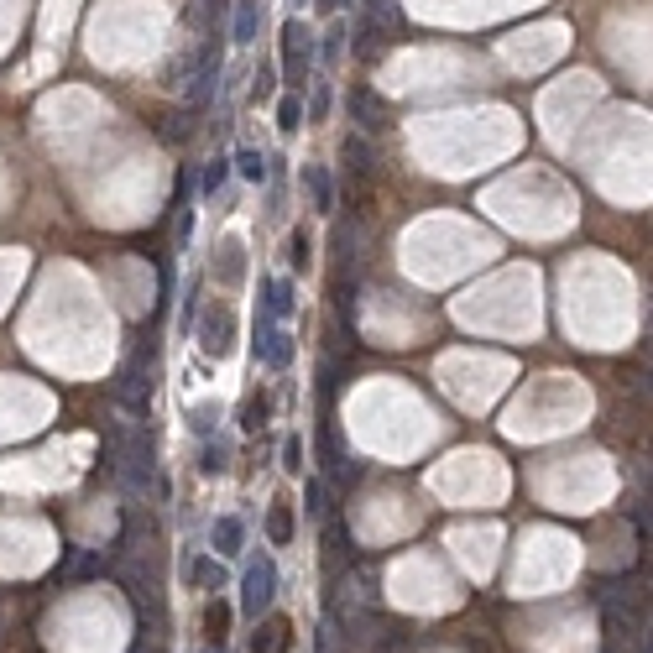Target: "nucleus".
<instances>
[{"mask_svg": "<svg viewBox=\"0 0 653 653\" xmlns=\"http://www.w3.org/2000/svg\"><path fill=\"white\" fill-rule=\"evenodd\" d=\"M225 178H231V157H214L210 168H204V193H220Z\"/></svg>", "mask_w": 653, "mask_h": 653, "instance_id": "a211bd4d", "label": "nucleus"}, {"mask_svg": "<svg viewBox=\"0 0 653 653\" xmlns=\"http://www.w3.org/2000/svg\"><path fill=\"white\" fill-rule=\"evenodd\" d=\"M309 53H314V47H309V26L303 22H288L282 26V64H288V74H303V68H309Z\"/></svg>", "mask_w": 653, "mask_h": 653, "instance_id": "423d86ee", "label": "nucleus"}, {"mask_svg": "<svg viewBox=\"0 0 653 653\" xmlns=\"http://www.w3.org/2000/svg\"><path fill=\"white\" fill-rule=\"evenodd\" d=\"M210 549L214 554H241V518H220L210 533Z\"/></svg>", "mask_w": 653, "mask_h": 653, "instance_id": "ddd939ff", "label": "nucleus"}, {"mask_svg": "<svg viewBox=\"0 0 653 653\" xmlns=\"http://www.w3.org/2000/svg\"><path fill=\"white\" fill-rule=\"evenodd\" d=\"M256 356L267 361L272 371H288V361H293V340L282 335V330H272V324H267V335L256 340Z\"/></svg>", "mask_w": 653, "mask_h": 653, "instance_id": "6e6552de", "label": "nucleus"}, {"mask_svg": "<svg viewBox=\"0 0 653 653\" xmlns=\"http://www.w3.org/2000/svg\"><path fill=\"white\" fill-rule=\"evenodd\" d=\"M340 157H345V168H351V173H361V178L371 173V142H366V136H345V147H340Z\"/></svg>", "mask_w": 653, "mask_h": 653, "instance_id": "4468645a", "label": "nucleus"}, {"mask_svg": "<svg viewBox=\"0 0 653 653\" xmlns=\"http://www.w3.org/2000/svg\"><path fill=\"white\" fill-rule=\"evenodd\" d=\"M231 168L241 173V178H252V183H267V173H272V168H267V157H262L256 147H241Z\"/></svg>", "mask_w": 653, "mask_h": 653, "instance_id": "2eb2a0df", "label": "nucleus"}, {"mask_svg": "<svg viewBox=\"0 0 653 653\" xmlns=\"http://www.w3.org/2000/svg\"><path fill=\"white\" fill-rule=\"evenodd\" d=\"M267 533H272V544H293V512H288L282 502L267 512Z\"/></svg>", "mask_w": 653, "mask_h": 653, "instance_id": "dca6fc26", "label": "nucleus"}, {"mask_svg": "<svg viewBox=\"0 0 653 653\" xmlns=\"http://www.w3.org/2000/svg\"><path fill=\"white\" fill-rule=\"evenodd\" d=\"M303 502H309V518H324V481H309V497H303Z\"/></svg>", "mask_w": 653, "mask_h": 653, "instance_id": "4be33fe9", "label": "nucleus"}, {"mask_svg": "<svg viewBox=\"0 0 653 653\" xmlns=\"http://www.w3.org/2000/svg\"><path fill=\"white\" fill-rule=\"evenodd\" d=\"M214 84H220V53H214L210 47V58H204V64L193 68L189 79H183V105L189 110H199V105H210V94H214Z\"/></svg>", "mask_w": 653, "mask_h": 653, "instance_id": "20e7f679", "label": "nucleus"}, {"mask_svg": "<svg viewBox=\"0 0 653 653\" xmlns=\"http://www.w3.org/2000/svg\"><path fill=\"white\" fill-rule=\"evenodd\" d=\"M152 356L142 361V366H126L121 371V381H115V398L126 402V408H147V398H152Z\"/></svg>", "mask_w": 653, "mask_h": 653, "instance_id": "39448f33", "label": "nucleus"}, {"mask_svg": "<svg viewBox=\"0 0 653 653\" xmlns=\"http://www.w3.org/2000/svg\"><path fill=\"white\" fill-rule=\"evenodd\" d=\"M225 465H231V450H220V444H210V450H204V476H220Z\"/></svg>", "mask_w": 653, "mask_h": 653, "instance_id": "6ab92c4d", "label": "nucleus"}, {"mask_svg": "<svg viewBox=\"0 0 653 653\" xmlns=\"http://www.w3.org/2000/svg\"><path fill=\"white\" fill-rule=\"evenodd\" d=\"M596 601H601V611H607V622L617 638L628 628H638V590H632V580H601V586H596Z\"/></svg>", "mask_w": 653, "mask_h": 653, "instance_id": "f257e3e1", "label": "nucleus"}, {"mask_svg": "<svg viewBox=\"0 0 653 653\" xmlns=\"http://www.w3.org/2000/svg\"><path fill=\"white\" fill-rule=\"evenodd\" d=\"M277 126H282V131H298V126H303V105H298L293 94L277 105Z\"/></svg>", "mask_w": 653, "mask_h": 653, "instance_id": "f3484780", "label": "nucleus"}, {"mask_svg": "<svg viewBox=\"0 0 653 653\" xmlns=\"http://www.w3.org/2000/svg\"><path fill=\"white\" fill-rule=\"evenodd\" d=\"M303 189H309V199H314L319 214L335 210V183H330V173H324V168H309V173H303Z\"/></svg>", "mask_w": 653, "mask_h": 653, "instance_id": "f8f14e48", "label": "nucleus"}, {"mask_svg": "<svg viewBox=\"0 0 653 653\" xmlns=\"http://www.w3.org/2000/svg\"><path fill=\"white\" fill-rule=\"evenodd\" d=\"M345 105H351V121L361 126V136H377V131L387 126V121H392V110L381 105V100H377V94H371L366 84H351Z\"/></svg>", "mask_w": 653, "mask_h": 653, "instance_id": "f03ea898", "label": "nucleus"}, {"mask_svg": "<svg viewBox=\"0 0 653 653\" xmlns=\"http://www.w3.org/2000/svg\"><path fill=\"white\" fill-rule=\"evenodd\" d=\"M282 465H288V470H303V440H288V450H282Z\"/></svg>", "mask_w": 653, "mask_h": 653, "instance_id": "393cba45", "label": "nucleus"}, {"mask_svg": "<svg viewBox=\"0 0 653 653\" xmlns=\"http://www.w3.org/2000/svg\"><path fill=\"white\" fill-rule=\"evenodd\" d=\"M288 252H293V267L303 272V267H309V235H303V231H293V241H288Z\"/></svg>", "mask_w": 653, "mask_h": 653, "instance_id": "412c9836", "label": "nucleus"}, {"mask_svg": "<svg viewBox=\"0 0 653 653\" xmlns=\"http://www.w3.org/2000/svg\"><path fill=\"white\" fill-rule=\"evenodd\" d=\"M340 5H351V0H340Z\"/></svg>", "mask_w": 653, "mask_h": 653, "instance_id": "c756f323", "label": "nucleus"}, {"mask_svg": "<svg viewBox=\"0 0 653 653\" xmlns=\"http://www.w3.org/2000/svg\"><path fill=\"white\" fill-rule=\"evenodd\" d=\"M204 628H210V638H220V632L231 628V611H225V607H220V601H214V607L204 611Z\"/></svg>", "mask_w": 653, "mask_h": 653, "instance_id": "aec40b11", "label": "nucleus"}, {"mask_svg": "<svg viewBox=\"0 0 653 653\" xmlns=\"http://www.w3.org/2000/svg\"><path fill=\"white\" fill-rule=\"evenodd\" d=\"M272 89H277V68L262 64V68H256V94H272Z\"/></svg>", "mask_w": 653, "mask_h": 653, "instance_id": "5701e85b", "label": "nucleus"}, {"mask_svg": "<svg viewBox=\"0 0 653 653\" xmlns=\"http://www.w3.org/2000/svg\"><path fill=\"white\" fill-rule=\"evenodd\" d=\"M324 110H330V89L319 84L314 89V105H309V121H324Z\"/></svg>", "mask_w": 653, "mask_h": 653, "instance_id": "cd10ccee", "label": "nucleus"}, {"mask_svg": "<svg viewBox=\"0 0 653 653\" xmlns=\"http://www.w3.org/2000/svg\"><path fill=\"white\" fill-rule=\"evenodd\" d=\"M340 47H345V26H335V32L324 37V47H319V58H335Z\"/></svg>", "mask_w": 653, "mask_h": 653, "instance_id": "a878e982", "label": "nucleus"}, {"mask_svg": "<svg viewBox=\"0 0 653 653\" xmlns=\"http://www.w3.org/2000/svg\"><path fill=\"white\" fill-rule=\"evenodd\" d=\"M193 434H210V429H214V408H193Z\"/></svg>", "mask_w": 653, "mask_h": 653, "instance_id": "bb28decb", "label": "nucleus"}, {"mask_svg": "<svg viewBox=\"0 0 653 653\" xmlns=\"http://www.w3.org/2000/svg\"><path fill=\"white\" fill-rule=\"evenodd\" d=\"M231 345H235V324L225 309H214V314L204 319V351H210V356H231Z\"/></svg>", "mask_w": 653, "mask_h": 653, "instance_id": "0eeeda50", "label": "nucleus"}, {"mask_svg": "<svg viewBox=\"0 0 653 653\" xmlns=\"http://www.w3.org/2000/svg\"><path fill=\"white\" fill-rule=\"evenodd\" d=\"M256 622H262V628H256V638H252V653H282L288 648L293 632H288L282 617H256Z\"/></svg>", "mask_w": 653, "mask_h": 653, "instance_id": "1a4fd4ad", "label": "nucleus"}, {"mask_svg": "<svg viewBox=\"0 0 653 653\" xmlns=\"http://www.w3.org/2000/svg\"><path fill=\"white\" fill-rule=\"evenodd\" d=\"M262 314H277V319L293 314V282H288V277H277V282L262 288Z\"/></svg>", "mask_w": 653, "mask_h": 653, "instance_id": "9b49d317", "label": "nucleus"}, {"mask_svg": "<svg viewBox=\"0 0 653 653\" xmlns=\"http://www.w3.org/2000/svg\"><path fill=\"white\" fill-rule=\"evenodd\" d=\"M272 596H277V569L267 565V559H252V565H246V611H252V617H267Z\"/></svg>", "mask_w": 653, "mask_h": 653, "instance_id": "7ed1b4c3", "label": "nucleus"}, {"mask_svg": "<svg viewBox=\"0 0 653 653\" xmlns=\"http://www.w3.org/2000/svg\"><path fill=\"white\" fill-rule=\"evenodd\" d=\"M267 413H272V408H267L262 398H252V408H246V429H262V423H267Z\"/></svg>", "mask_w": 653, "mask_h": 653, "instance_id": "b1692460", "label": "nucleus"}, {"mask_svg": "<svg viewBox=\"0 0 653 653\" xmlns=\"http://www.w3.org/2000/svg\"><path fill=\"white\" fill-rule=\"evenodd\" d=\"M319 5H324V11H340V0H319Z\"/></svg>", "mask_w": 653, "mask_h": 653, "instance_id": "c85d7f7f", "label": "nucleus"}, {"mask_svg": "<svg viewBox=\"0 0 653 653\" xmlns=\"http://www.w3.org/2000/svg\"><path fill=\"white\" fill-rule=\"evenodd\" d=\"M256 11H262V0H235V22H231V43L235 47L256 43Z\"/></svg>", "mask_w": 653, "mask_h": 653, "instance_id": "9d476101", "label": "nucleus"}]
</instances>
